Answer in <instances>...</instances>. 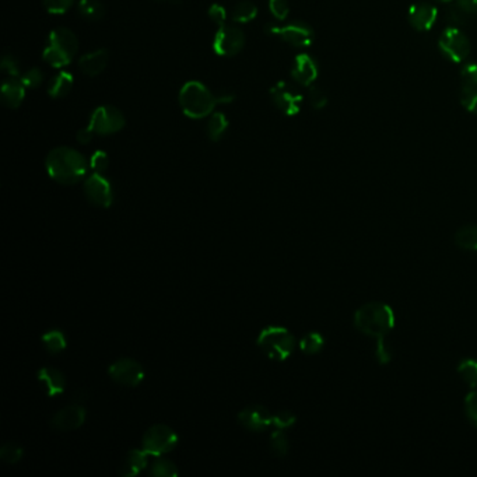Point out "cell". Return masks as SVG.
I'll use <instances>...</instances> for the list:
<instances>
[{"label":"cell","instance_id":"1f68e13d","mask_svg":"<svg viewBox=\"0 0 477 477\" xmlns=\"http://www.w3.org/2000/svg\"><path fill=\"white\" fill-rule=\"evenodd\" d=\"M23 448L14 442H8L0 449V459L6 463H17L23 458Z\"/></svg>","mask_w":477,"mask_h":477},{"label":"cell","instance_id":"836d02e7","mask_svg":"<svg viewBox=\"0 0 477 477\" xmlns=\"http://www.w3.org/2000/svg\"><path fill=\"white\" fill-rule=\"evenodd\" d=\"M308 101L311 107L315 110H322L328 104V95L327 93L318 86H309L308 90Z\"/></svg>","mask_w":477,"mask_h":477},{"label":"cell","instance_id":"3957f363","mask_svg":"<svg viewBox=\"0 0 477 477\" xmlns=\"http://www.w3.org/2000/svg\"><path fill=\"white\" fill-rule=\"evenodd\" d=\"M179 105L184 114L192 119H202L213 113L217 97L200 81H188L179 91Z\"/></svg>","mask_w":477,"mask_h":477},{"label":"cell","instance_id":"7402d4cb","mask_svg":"<svg viewBox=\"0 0 477 477\" xmlns=\"http://www.w3.org/2000/svg\"><path fill=\"white\" fill-rule=\"evenodd\" d=\"M73 83H75V79L72 73L61 70L54 79L50 80L48 86V94L52 98H64L72 91Z\"/></svg>","mask_w":477,"mask_h":477},{"label":"cell","instance_id":"ab89813d","mask_svg":"<svg viewBox=\"0 0 477 477\" xmlns=\"http://www.w3.org/2000/svg\"><path fill=\"white\" fill-rule=\"evenodd\" d=\"M108 164H110V160H108L107 153L101 151V150L95 151L91 157V160H90V167L97 174H104V171L108 168Z\"/></svg>","mask_w":477,"mask_h":477},{"label":"cell","instance_id":"ffe728a7","mask_svg":"<svg viewBox=\"0 0 477 477\" xmlns=\"http://www.w3.org/2000/svg\"><path fill=\"white\" fill-rule=\"evenodd\" d=\"M39 382L43 385L48 396H57L65 391L66 380L57 368H42L38 374Z\"/></svg>","mask_w":477,"mask_h":477},{"label":"cell","instance_id":"f1b7e54d","mask_svg":"<svg viewBox=\"0 0 477 477\" xmlns=\"http://www.w3.org/2000/svg\"><path fill=\"white\" fill-rule=\"evenodd\" d=\"M42 342L49 353H59L66 347V339L61 331H50L42 336Z\"/></svg>","mask_w":477,"mask_h":477},{"label":"cell","instance_id":"7c38bea8","mask_svg":"<svg viewBox=\"0 0 477 477\" xmlns=\"http://www.w3.org/2000/svg\"><path fill=\"white\" fill-rule=\"evenodd\" d=\"M108 373L115 382L126 387H137L144 378V371L142 365L132 358H122L115 361L110 367Z\"/></svg>","mask_w":477,"mask_h":477},{"label":"cell","instance_id":"277c9868","mask_svg":"<svg viewBox=\"0 0 477 477\" xmlns=\"http://www.w3.org/2000/svg\"><path fill=\"white\" fill-rule=\"evenodd\" d=\"M79 50V39L76 34L66 28L59 27L49 34L48 45L43 49V61L52 68H65L68 66Z\"/></svg>","mask_w":477,"mask_h":477},{"label":"cell","instance_id":"8992f818","mask_svg":"<svg viewBox=\"0 0 477 477\" xmlns=\"http://www.w3.org/2000/svg\"><path fill=\"white\" fill-rule=\"evenodd\" d=\"M440 50L442 55L454 64L465 62L471 50L469 38L460 31V28L447 27L438 39Z\"/></svg>","mask_w":477,"mask_h":477},{"label":"cell","instance_id":"f546056e","mask_svg":"<svg viewBox=\"0 0 477 477\" xmlns=\"http://www.w3.org/2000/svg\"><path fill=\"white\" fill-rule=\"evenodd\" d=\"M150 474L157 477H175L178 474V469L171 460L160 458L151 465Z\"/></svg>","mask_w":477,"mask_h":477},{"label":"cell","instance_id":"d4e9b609","mask_svg":"<svg viewBox=\"0 0 477 477\" xmlns=\"http://www.w3.org/2000/svg\"><path fill=\"white\" fill-rule=\"evenodd\" d=\"M257 16V8L255 3L249 2V0H242V2L237 3L231 10V20L234 23H249Z\"/></svg>","mask_w":477,"mask_h":477},{"label":"cell","instance_id":"ac0fdd59","mask_svg":"<svg viewBox=\"0 0 477 477\" xmlns=\"http://www.w3.org/2000/svg\"><path fill=\"white\" fill-rule=\"evenodd\" d=\"M108 61L110 52L107 49H97L79 59V68L87 76H98L107 68Z\"/></svg>","mask_w":477,"mask_h":477},{"label":"cell","instance_id":"ba28073f","mask_svg":"<svg viewBox=\"0 0 477 477\" xmlns=\"http://www.w3.org/2000/svg\"><path fill=\"white\" fill-rule=\"evenodd\" d=\"M178 444V436L166 424H155L143 437V449L148 455L162 456L173 451Z\"/></svg>","mask_w":477,"mask_h":477},{"label":"cell","instance_id":"d6986e66","mask_svg":"<svg viewBox=\"0 0 477 477\" xmlns=\"http://www.w3.org/2000/svg\"><path fill=\"white\" fill-rule=\"evenodd\" d=\"M2 102L5 107L16 110L19 108L26 97V86L19 77H9L2 84Z\"/></svg>","mask_w":477,"mask_h":477},{"label":"cell","instance_id":"6da1fadb","mask_svg":"<svg viewBox=\"0 0 477 477\" xmlns=\"http://www.w3.org/2000/svg\"><path fill=\"white\" fill-rule=\"evenodd\" d=\"M45 166L49 177L62 185L77 184L84 178L88 168L86 157L70 147L52 150L46 157Z\"/></svg>","mask_w":477,"mask_h":477},{"label":"cell","instance_id":"52a82bcc","mask_svg":"<svg viewBox=\"0 0 477 477\" xmlns=\"http://www.w3.org/2000/svg\"><path fill=\"white\" fill-rule=\"evenodd\" d=\"M264 32L272 37H278L286 43L295 48H306L313 41V30L311 26L302 21H293L286 26L268 24L264 27Z\"/></svg>","mask_w":477,"mask_h":477},{"label":"cell","instance_id":"5bb4252c","mask_svg":"<svg viewBox=\"0 0 477 477\" xmlns=\"http://www.w3.org/2000/svg\"><path fill=\"white\" fill-rule=\"evenodd\" d=\"M409 24L420 32L431 30L438 19V10L434 5L427 2H417L409 8Z\"/></svg>","mask_w":477,"mask_h":477},{"label":"cell","instance_id":"60d3db41","mask_svg":"<svg viewBox=\"0 0 477 477\" xmlns=\"http://www.w3.org/2000/svg\"><path fill=\"white\" fill-rule=\"evenodd\" d=\"M460 102L466 111L477 115V88L460 90Z\"/></svg>","mask_w":477,"mask_h":477},{"label":"cell","instance_id":"30bf717a","mask_svg":"<svg viewBox=\"0 0 477 477\" xmlns=\"http://www.w3.org/2000/svg\"><path fill=\"white\" fill-rule=\"evenodd\" d=\"M245 45V34L241 28L235 26H220L215 39H213V49L217 55L231 58L240 54L241 49Z\"/></svg>","mask_w":477,"mask_h":477},{"label":"cell","instance_id":"d590c367","mask_svg":"<svg viewBox=\"0 0 477 477\" xmlns=\"http://www.w3.org/2000/svg\"><path fill=\"white\" fill-rule=\"evenodd\" d=\"M42 2H43V8L48 13L64 14L72 8V5L75 3V0H42Z\"/></svg>","mask_w":477,"mask_h":477},{"label":"cell","instance_id":"44dd1931","mask_svg":"<svg viewBox=\"0 0 477 477\" xmlns=\"http://www.w3.org/2000/svg\"><path fill=\"white\" fill-rule=\"evenodd\" d=\"M147 452L144 449H133L130 451L122 466L119 467V474L125 477H132L139 474L147 466Z\"/></svg>","mask_w":477,"mask_h":477},{"label":"cell","instance_id":"74e56055","mask_svg":"<svg viewBox=\"0 0 477 477\" xmlns=\"http://www.w3.org/2000/svg\"><path fill=\"white\" fill-rule=\"evenodd\" d=\"M20 79L26 88H38L43 83V73L38 68H34L24 72Z\"/></svg>","mask_w":477,"mask_h":477},{"label":"cell","instance_id":"9c48e42d","mask_svg":"<svg viewBox=\"0 0 477 477\" xmlns=\"http://www.w3.org/2000/svg\"><path fill=\"white\" fill-rule=\"evenodd\" d=\"M124 126H125V117L118 108L111 107V105H102V107H98L93 113L90 124H88V128L95 135H101V136L117 133L122 130Z\"/></svg>","mask_w":477,"mask_h":477},{"label":"cell","instance_id":"5b68a950","mask_svg":"<svg viewBox=\"0 0 477 477\" xmlns=\"http://www.w3.org/2000/svg\"><path fill=\"white\" fill-rule=\"evenodd\" d=\"M256 343L264 354L276 361L287 360L295 347L294 336L287 329L280 327L264 328L260 332Z\"/></svg>","mask_w":477,"mask_h":477},{"label":"cell","instance_id":"681fc988","mask_svg":"<svg viewBox=\"0 0 477 477\" xmlns=\"http://www.w3.org/2000/svg\"><path fill=\"white\" fill-rule=\"evenodd\" d=\"M437 2H441V3H449V2H452V0H437Z\"/></svg>","mask_w":477,"mask_h":477},{"label":"cell","instance_id":"4fadbf2b","mask_svg":"<svg viewBox=\"0 0 477 477\" xmlns=\"http://www.w3.org/2000/svg\"><path fill=\"white\" fill-rule=\"evenodd\" d=\"M84 193H86V197L95 206L110 207L113 203L111 185L102 177V174L94 173L86 179Z\"/></svg>","mask_w":477,"mask_h":477},{"label":"cell","instance_id":"7dc6e473","mask_svg":"<svg viewBox=\"0 0 477 477\" xmlns=\"http://www.w3.org/2000/svg\"><path fill=\"white\" fill-rule=\"evenodd\" d=\"M95 133L87 126L84 129H81L79 133H77V142L81 143V144H88L91 140H93V136Z\"/></svg>","mask_w":477,"mask_h":477},{"label":"cell","instance_id":"83f0119b","mask_svg":"<svg viewBox=\"0 0 477 477\" xmlns=\"http://www.w3.org/2000/svg\"><path fill=\"white\" fill-rule=\"evenodd\" d=\"M324 344H325V339L322 338V335L316 332L306 333L300 342V347L305 354L320 353L324 349Z\"/></svg>","mask_w":477,"mask_h":477},{"label":"cell","instance_id":"e575fe53","mask_svg":"<svg viewBox=\"0 0 477 477\" xmlns=\"http://www.w3.org/2000/svg\"><path fill=\"white\" fill-rule=\"evenodd\" d=\"M465 413L467 420L477 427V388H473L465 398Z\"/></svg>","mask_w":477,"mask_h":477},{"label":"cell","instance_id":"2e32d148","mask_svg":"<svg viewBox=\"0 0 477 477\" xmlns=\"http://www.w3.org/2000/svg\"><path fill=\"white\" fill-rule=\"evenodd\" d=\"M86 420V410L80 405H72L58 411L50 420L52 429L58 431H72L83 426Z\"/></svg>","mask_w":477,"mask_h":477},{"label":"cell","instance_id":"4dcf8cb0","mask_svg":"<svg viewBox=\"0 0 477 477\" xmlns=\"http://www.w3.org/2000/svg\"><path fill=\"white\" fill-rule=\"evenodd\" d=\"M477 88V64H466L460 70V90Z\"/></svg>","mask_w":477,"mask_h":477},{"label":"cell","instance_id":"e0dca14e","mask_svg":"<svg viewBox=\"0 0 477 477\" xmlns=\"http://www.w3.org/2000/svg\"><path fill=\"white\" fill-rule=\"evenodd\" d=\"M320 76V66L315 58L308 54L297 55L291 66V77L301 86L309 87Z\"/></svg>","mask_w":477,"mask_h":477},{"label":"cell","instance_id":"ee69618b","mask_svg":"<svg viewBox=\"0 0 477 477\" xmlns=\"http://www.w3.org/2000/svg\"><path fill=\"white\" fill-rule=\"evenodd\" d=\"M295 422V416L290 411H280L273 416V424L278 429H287Z\"/></svg>","mask_w":477,"mask_h":477},{"label":"cell","instance_id":"7bdbcfd3","mask_svg":"<svg viewBox=\"0 0 477 477\" xmlns=\"http://www.w3.org/2000/svg\"><path fill=\"white\" fill-rule=\"evenodd\" d=\"M376 357L380 364H388L392 358V350L389 344L387 343V338L378 339L377 346H376Z\"/></svg>","mask_w":477,"mask_h":477},{"label":"cell","instance_id":"d6a6232c","mask_svg":"<svg viewBox=\"0 0 477 477\" xmlns=\"http://www.w3.org/2000/svg\"><path fill=\"white\" fill-rule=\"evenodd\" d=\"M471 16H469L467 13H465L462 9H459L456 5H454L452 8H449L447 10V21H448V27H455V28H460L463 26H466L469 23Z\"/></svg>","mask_w":477,"mask_h":477},{"label":"cell","instance_id":"603a6c76","mask_svg":"<svg viewBox=\"0 0 477 477\" xmlns=\"http://www.w3.org/2000/svg\"><path fill=\"white\" fill-rule=\"evenodd\" d=\"M455 244L463 251H477V226L466 224L454 237Z\"/></svg>","mask_w":477,"mask_h":477},{"label":"cell","instance_id":"9a60e30c","mask_svg":"<svg viewBox=\"0 0 477 477\" xmlns=\"http://www.w3.org/2000/svg\"><path fill=\"white\" fill-rule=\"evenodd\" d=\"M238 421L241 426L251 431H263L271 424H273V416L266 407L260 405H251L241 410V413L238 414Z\"/></svg>","mask_w":477,"mask_h":477},{"label":"cell","instance_id":"8fae6325","mask_svg":"<svg viewBox=\"0 0 477 477\" xmlns=\"http://www.w3.org/2000/svg\"><path fill=\"white\" fill-rule=\"evenodd\" d=\"M271 98L276 108L287 117H294L301 111L304 99L297 88L286 81H279L271 88Z\"/></svg>","mask_w":477,"mask_h":477},{"label":"cell","instance_id":"8d00e7d4","mask_svg":"<svg viewBox=\"0 0 477 477\" xmlns=\"http://www.w3.org/2000/svg\"><path fill=\"white\" fill-rule=\"evenodd\" d=\"M271 448L278 456H284L289 452V441L283 431H275L272 434Z\"/></svg>","mask_w":477,"mask_h":477},{"label":"cell","instance_id":"cb8c5ba5","mask_svg":"<svg viewBox=\"0 0 477 477\" xmlns=\"http://www.w3.org/2000/svg\"><path fill=\"white\" fill-rule=\"evenodd\" d=\"M227 129H228V119L224 114L222 113L211 114L207 124V136L211 142L220 140Z\"/></svg>","mask_w":477,"mask_h":477},{"label":"cell","instance_id":"f6af8a7d","mask_svg":"<svg viewBox=\"0 0 477 477\" xmlns=\"http://www.w3.org/2000/svg\"><path fill=\"white\" fill-rule=\"evenodd\" d=\"M208 17L211 19V21H215L219 27L226 24V19H227V12L223 6L220 5H211L208 9Z\"/></svg>","mask_w":477,"mask_h":477},{"label":"cell","instance_id":"bcb514c9","mask_svg":"<svg viewBox=\"0 0 477 477\" xmlns=\"http://www.w3.org/2000/svg\"><path fill=\"white\" fill-rule=\"evenodd\" d=\"M455 5L469 16L477 14V0H456Z\"/></svg>","mask_w":477,"mask_h":477},{"label":"cell","instance_id":"c3c4849f","mask_svg":"<svg viewBox=\"0 0 477 477\" xmlns=\"http://www.w3.org/2000/svg\"><path fill=\"white\" fill-rule=\"evenodd\" d=\"M216 97L219 104H231L235 98V95L231 91H220L219 94H216Z\"/></svg>","mask_w":477,"mask_h":477},{"label":"cell","instance_id":"484cf974","mask_svg":"<svg viewBox=\"0 0 477 477\" xmlns=\"http://www.w3.org/2000/svg\"><path fill=\"white\" fill-rule=\"evenodd\" d=\"M79 13L83 19L88 21H97L104 17L105 8L99 0H80L79 2Z\"/></svg>","mask_w":477,"mask_h":477},{"label":"cell","instance_id":"b9f144b4","mask_svg":"<svg viewBox=\"0 0 477 477\" xmlns=\"http://www.w3.org/2000/svg\"><path fill=\"white\" fill-rule=\"evenodd\" d=\"M0 69H2V72L5 75H8L9 77H20L19 62L12 55H5L2 58V62H0Z\"/></svg>","mask_w":477,"mask_h":477},{"label":"cell","instance_id":"4316f807","mask_svg":"<svg viewBox=\"0 0 477 477\" xmlns=\"http://www.w3.org/2000/svg\"><path fill=\"white\" fill-rule=\"evenodd\" d=\"M458 373L469 388L471 389L477 388V361L476 360L473 358L463 360L458 367Z\"/></svg>","mask_w":477,"mask_h":477},{"label":"cell","instance_id":"7a4b0ae2","mask_svg":"<svg viewBox=\"0 0 477 477\" xmlns=\"http://www.w3.org/2000/svg\"><path fill=\"white\" fill-rule=\"evenodd\" d=\"M354 327L368 338L384 339L395 328V312L385 302H368L356 311Z\"/></svg>","mask_w":477,"mask_h":477},{"label":"cell","instance_id":"f35d334b","mask_svg":"<svg viewBox=\"0 0 477 477\" xmlns=\"http://www.w3.org/2000/svg\"><path fill=\"white\" fill-rule=\"evenodd\" d=\"M269 10L276 20L283 21L290 13V5L287 0H269Z\"/></svg>","mask_w":477,"mask_h":477}]
</instances>
